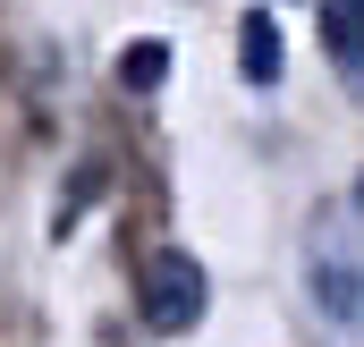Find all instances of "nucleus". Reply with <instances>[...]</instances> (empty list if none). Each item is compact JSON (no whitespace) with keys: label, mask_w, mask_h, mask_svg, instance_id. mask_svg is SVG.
Instances as JSON below:
<instances>
[{"label":"nucleus","mask_w":364,"mask_h":347,"mask_svg":"<svg viewBox=\"0 0 364 347\" xmlns=\"http://www.w3.org/2000/svg\"><path fill=\"white\" fill-rule=\"evenodd\" d=\"M305 288H314L322 322L364 331V229L348 212H322V220L305 229Z\"/></svg>","instance_id":"nucleus-1"},{"label":"nucleus","mask_w":364,"mask_h":347,"mask_svg":"<svg viewBox=\"0 0 364 347\" xmlns=\"http://www.w3.org/2000/svg\"><path fill=\"white\" fill-rule=\"evenodd\" d=\"M203 262L195 255H153L144 271H136V305H144V322L153 331H195L203 322Z\"/></svg>","instance_id":"nucleus-2"},{"label":"nucleus","mask_w":364,"mask_h":347,"mask_svg":"<svg viewBox=\"0 0 364 347\" xmlns=\"http://www.w3.org/2000/svg\"><path fill=\"white\" fill-rule=\"evenodd\" d=\"M322 51L364 85V0H322Z\"/></svg>","instance_id":"nucleus-3"},{"label":"nucleus","mask_w":364,"mask_h":347,"mask_svg":"<svg viewBox=\"0 0 364 347\" xmlns=\"http://www.w3.org/2000/svg\"><path fill=\"white\" fill-rule=\"evenodd\" d=\"M237 68H246V85H279V26H272V9H246V26H237Z\"/></svg>","instance_id":"nucleus-4"},{"label":"nucleus","mask_w":364,"mask_h":347,"mask_svg":"<svg viewBox=\"0 0 364 347\" xmlns=\"http://www.w3.org/2000/svg\"><path fill=\"white\" fill-rule=\"evenodd\" d=\"M161 68H170V51H161V43H127V60H119V77H127L136 93L161 85Z\"/></svg>","instance_id":"nucleus-5"},{"label":"nucleus","mask_w":364,"mask_h":347,"mask_svg":"<svg viewBox=\"0 0 364 347\" xmlns=\"http://www.w3.org/2000/svg\"><path fill=\"white\" fill-rule=\"evenodd\" d=\"M356 195H364V178H356Z\"/></svg>","instance_id":"nucleus-6"}]
</instances>
